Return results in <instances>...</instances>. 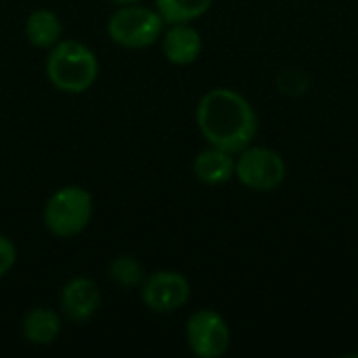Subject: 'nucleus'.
Listing matches in <instances>:
<instances>
[{
  "mask_svg": "<svg viewBox=\"0 0 358 358\" xmlns=\"http://www.w3.org/2000/svg\"><path fill=\"white\" fill-rule=\"evenodd\" d=\"M195 120L201 136L229 153L243 151L258 134V115L252 103L233 88L208 90L197 103Z\"/></svg>",
  "mask_w": 358,
  "mask_h": 358,
  "instance_id": "obj_1",
  "label": "nucleus"
},
{
  "mask_svg": "<svg viewBox=\"0 0 358 358\" xmlns=\"http://www.w3.org/2000/svg\"><path fill=\"white\" fill-rule=\"evenodd\" d=\"M99 76L96 55L78 40H59L48 48L46 78L48 82L67 94L86 92Z\"/></svg>",
  "mask_w": 358,
  "mask_h": 358,
  "instance_id": "obj_2",
  "label": "nucleus"
},
{
  "mask_svg": "<svg viewBox=\"0 0 358 358\" xmlns=\"http://www.w3.org/2000/svg\"><path fill=\"white\" fill-rule=\"evenodd\" d=\"M94 201L92 195L78 185H67L57 189L42 212V220L48 233L55 237H76L80 235L92 220Z\"/></svg>",
  "mask_w": 358,
  "mask_h": 358,
  "instance_id": "obj_3",
  "label": "nucleus"
},
{
  "mask_svg": "<svg viewBox=\"0 0 358 358\" xmlns=\"http://www.w3.org/2000/svg\"><path fill=\"white\" fill-rule=\"evenodd\" d=\"M166 21L157 8L126 4L120 6L107 21V36L124 48H147L164 34Z\"/></svg>",
  "mask_w": 358,
  "mask_h": 358,
  "instance_id": "obj_4",
  "label": "nucleus"
},
{
  "mask_svg": "<svg viewBox=\"0 0 358 358\" xmlns=\"http://www.w3.org/2000/svg\"><path fill=\"white\" fill-rule=\"evenodd\" d=\"M285 174H287V166L275 149L250 145L237 153L235 178L252 191H260V193L275 191L277 187L283 185Z\"/></svg>",
  "mask_w": 358,
  "mask_h": 358,
  "instance_id": "obj_5",
  "label": "nucleus"
},
{
  "mask_svg": "<svg viewBox=\"0 0 358 358\" xmlns=\"http://www.w3.org/2000/svg\"><path fill=\"white\" fill-rule=\"evenodd\" d=\"M185 336L191 352L199 358L222 357L231 346V329L224 317L210 308L197 310L189 317Z\"/></svg>",
  "mask_w": 358,
  "mask_h": 358,
  "instance_id": "obj_6",
  "label": "nucleus"
},
{
  "mask_svg": "<svg viewBox=\"0 0 358 358\" xmlns=\"http://www.w3.org/2000/svg\"><path fill=\"white\" fill-rule=\"evenodd\" d=\"M191 298V285L176 271H157L141 283V300L153 313H176Z\"/></svg>",
  "mask_w": 358,
  "mask_h": 358,
  "instance_id": "obj_7",
  "label": "nucleus"
},
{
  "mask_svg": "<svg viewBox=\"0 0 358 358\" xmlns=\"http://www.w3.org/2000/svg\"><path fill=\"white\" fill-rule=\"evenodd\" d=\"M59 306L71 323H86L101 308V289L88 277H73L63 285Z\"/></svg>",
  "mask_w": 358,
  "mask_h": 358,
  "instance_id": "obj_8",
  "label": "nucleus"
},
{
  "mask_svg": "<svg viewBox=\"0 0 358 358\" xmlns=\"http://www.w3.org/2000/svg\"><path fill=\"white\" fill-rule=\"evenodd\" d=\"M201 34L189 23H172L162 34L164 57L172 65H191L201 52Z\"/></svg>",
  "mask_w": 358,
  "mask_h": 358,
  "instance_id": "obj_9",
  "label": "nucleus"
},
{
  "mask_svg": "<svg viewBox=\"0 0 358 358\" xmlns=\"http://www.w3.org/2000/svg\"><path fill=\"white\" fill-rule=\"evenodd\" d=\"M193 174L203 185H224L235 176V153L210 145L208 149L197 153L193 162Z\"/></svg>",
  "mask_w": 358,
  "mask_h": 358,
  "instance_id": "obj_10",
  "label": "nucleus"
},
{
  "mask_svg": "<svg viewBox=\"0 0 358 358\" xmlns=\"http://www.w3.org/2000/svg\"><path fill=\"white\" fill-rule=\"evenodd\" d=\"M23 338L34 346H48L61 334V317L50 308H31L21 323Z\"/></svg>",
  "mask_w": 358,
  "mask_h": 358,
  "instance_id": "obj_11",
  "label": "nucleus"
},
{
  "mask_svg": "<svg viewBox=\"0 0 358 358\" xmlns=\"http://www.w3.org/2000/svg\"><path fill=\"white\" fill-rule=\"evenodd\" d=\"M25 36L36 48H52L63 38V23L57 13L48 8H38L29 13L25 21Z\"/></svg>",
  "mask_w": 358,
  "mask_h": 358,
  "instance_id": "obj_12",
  "label": "nucleus"
},
{
  "mask_svg": "<svg viewBox=\"0 0 358 358\" xmlns=\"http://www.w3.org/2000/svg\"><path fill=\"white\" fill-rule=\"evenodd\" d=\"M212 4L214 0H155V8L168 25L191 23L206 15Z\"/></svg>",
  "mask_w": 358,
  "mask_h": 358,
  "instance_id": "obj_13",
  "label": "nucleus"
},
{
  "mask_svg": "<svg viewBox=\"0 0 358 358\" xmlns=\"http://www.w3.org/2000/svg\"><path fill=\"white\" fill-rule=\"evenodd\" d=\"M107 275L120 287H136L145 281L143 264L134 256H128V254L115 256L107 266Z\"/></svg>",
  "mask_w": 358,
  "mask_h": 358,
  "instance_id": "obj_14",
  "label": "nucleus"
},
{
  "mask_svg": "<svg viewBox=\"0 0 358 358\" xmlns=\"http://www.w3.org/2000/svg\"><path fill=\"white\" fill-rule=\"evenodd\" d=\"M15 262H17V248H15V243L8 237L0 235V277H4L15 266Z\"/></svg>",
  "mask_w": 358,
  "mask_h": 358,
  "instance_id": "obj_15",
  "label": "nucleus"
},
{
  "mask_svg": "<svg viewBox=\"0 0 358 358\" xmlns=\"http://www.w3.org/2000/svg\"><path fill=\"white\" fill-rule=\"evenodd\" d=\"M109 2H113L117 6H126V4H136L138 0H109Z\"/></svg>",
  "mask_w": 358,
  "mask_h": 358,
  "instance_id": "obj_16",
  "label": "nucleus"
}]
</instances>
